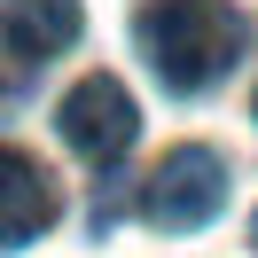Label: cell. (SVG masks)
<instances>
[{"instance_id": "obj_2", "label": "cell", "mask_w": 258, "mask_h": 258, "mask_svg": "<svg viewBox=\"0 0 258 258\" xmlns=\"http://www.w3.org/2000/svg\"><path fill=\"white\" fill-rule=\"evenodd\" d=\"M227 204V157L204 141H180L164 149V164L141 180V219L164 227V235H196V227H211Z\"/></svg>"}, {"instance_id": "obj_4", "label": "cell", "mask_w": 258, "mask_h": 258, "mask_svg": "<svg viewBox=\"0 0 258 258\" xmlns=\"http://www.w3.org/2000/svg\"><path fill=\"white\" fill-rule=\"evenodd\" d=\"M55 211H63V196H55L47 164L24 157V149H0V250L39 242L55 227Z\"/></svg>"}, {"instance_id": "obj_6", "label": "cell", "mask_w": 258, "mask_h": 258, "mask_svg": "<svg viewBox=\"0 0 258 258\" xmlns=\"http://www.w3.org/2000/svg\"><path fill=\"white\" fill-rule=\"evenodd\" d=\"M250 242H258V219H250Z\"/></svg>"}, {"instance_id": "obj_3", "label": "cell", "mask_w": 258, "mask_h": 258, "mask_svg": "<svg viewBox=\"0 0 258 258\" xmlns=\"http://www.w3.org/2000/svg\"><path fill=\"white\" fill-rule=\"evenodd\" d=\"M55 133H63V141L79 149L86 164H117V157L133 149V133H141V110H133L125 79L86 71V79L71 86L63 102H55Z\"/></svg>"}, {"instance_id": "obj_5", "label": "cell", "mask_w": 258, "mask_h": 258, "mask_svg": "<svg viewBox=\"0 0 258 258\" xmlns=\"http://www.w3.org/2000/svg\"><path fill=\"white\" fill-rule=\"evenodd\" d=\"M0 32H8V47H16V55L47 63V55L79 47L86 16H79V0H0Z\"/></svg>"}, {"instance_id": "obj_1", "label": "cell", "mask_w": 258, "mask_h": 258, "mask_svg": "<svg viewBox=\"0 0 258 258\" xmlns=\"http://www.w3.org/2000/svg\"><path fill=\"white\" fill-rule=\"evenodd\" d=\"M133 39H141L149 71H157L172 94H204V86H219L227 71H235L242 16L227 0H157V8H141Z\"/></svg>"}]
</instances>
